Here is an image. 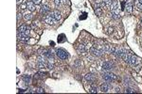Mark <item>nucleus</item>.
<instances>
[{
    "label": "nucleus",
    "instance_id": "obj_1",
    "mask_svg": "<svg viewBox=\"0 0 142 94\" xmlns=\"http://www.w3.org/2000/svg\"><path fill=\"white\" fill-rule=\"evenodd\" d=\"M110 10L112 11V16L114 19H120V5H119V2L117 0H114L111 7H110Z\"/></svg>",
    "mask_w": 142,
    "mask_h": 94
},
{
    "label": "nucleus",
    "instance_id": "obj_2",
    "mask_svg": "<svg viewBox=\"0 0 142 94\" xmlns=\"http://www.w3.org/2000/svg\"><path fill=\"white\" fill-rule=\"evenodd\" d=\"M44 20L45 23H47L48 25H54L55 21H56V19H55L54 17V12H48L45 16Z\"/></svg>",
    "mask_w": 142,
    "mask_h": 94
},
{
    "label": "nucleus",
    "instance_id": "obj_3",
    "mask_svg": "<svg viewBox=\"0 0 142 94\" xmlns=\"http://www.w3.org/2000/svg\"><path fill=\"white\" fill-rule=\"evenodd\" d=\"M102 78H103L105 81L112 82V81H114V80L117 79V76H116V74H114V73H104L103 74H102Z\"/></svg>",
    "mask_w": 142,
    "mask_h": 94
},
{
    "label": "nucleus",
    "instance_id": "obj_4",
    "mask_svg": "<svg viewBox=\"0 0 142 94\" xmlns=\"http://www.w3.org/2000/svg\"><path fill=\"white\" fill-rule=\"evenodd\" d=\"M90 54L93 55L94 56H98H98H101L103 55V52L100 51L96 46H92V47H90Z\"/></svg>",
    "mask_w": 142,
    "mask_h": 94
},
{
    "label": "nucleus",
    "instance_id": "obj_5",
    "mask_svg": "<svg viewBox=\"0 0 142 94\" xmlns=\"http://www.w3.org/2000/svg\"><path fill=\"white\" fill-rule=\"evenodd\" d=\"M130 65L131 66H134V67H135V66H137V65H139L140 64V59L136 56H135V55H132L131 56V59H130Z\"/></svg>",
    "mask_w": 142,
    "mask_h": 94
},
{
    "label": "nucleus",
    "instance_id": "obj_6",
    "mask_svg": "<svg viewBox=\"0 0 142 94\" xmlns=\"http://www.w3.org/2000/svg\"><path fill=\"white\" fill-rule=\"evenodd\" d=\"M57 56L61 58V59H66L68 57V54L66 50L64 49H58L57 50Z\"/></svg>",
    "mask_w": 142,
    "mask_h": 94
},
{
    "label": "nucleus",
    "instance_id": "obj_7",
    "mask_svg": "<svg viewBox=\"0 0 142 94\" xmlns=\"http://www.w3.org/2000/svg\"><path fill=\"white\" fill-rule=\"evenodd\" d=\"M101 68L104 71H110V70L114 69V64L111 61H105V62L102 63V67Z\"/></svg>",
    "mask_w": 142,
    "mask_h": 94
},
{
    "label": "nucleus",
    "instance_id": "obj_8",
    "mask_svg": "<svg viewBox=\"0 0 142 94\" xmlns=\"http://www.w3.org/2000/svg\"><path fill=\"white\" fill-rule=\"evenodd\" d=\"M17 37H18V40H20L22 42H28L30 39L28 35H26L25 33H22V32H17Z\"/></svg>",
    "mask_w": 142,
    "mask_h": 94
},
{
    "label": "nucleus",
    "instance_id": "obj_9",
    "mask_svg": "<svg viewBox=\"0 0 142 94\" xmlns=\"http://www.w3.org/2000/svg\"><path fill=\"white\" fill-rule=\"evenodd\" d=\"M77 49H78V52L79 54H82V55H85V52L87 51V49H86V45H84V44H82V43H81V44H79L78 45V47H77Z\"/></svg>",
    "mask_w": 142,
    "mask_h": 94
},
{
    "label": "nucleus",
    "instance_id": "obj_10",
    "mask_svg": "<svg viewBox=\"0 0 142 94\" xmlns=\"http://www.w3.org/2000/svg\"><path fill=\"white\" fill-rule=\"evenodd\" d=\"M23 17L25 20H31L32 18V14H31V11H29V10H25L24 12H23Z\"/></svg>",
    "mask_w": 142,
    "mask_h": 94
},
{
    "label": "nucleus",
    "instance_id": "obj_11",
    "mask_svg": "<svg viewBox=\"0 0 142 94\" xmlns=\"http://www.w3.org/2000/svg\"><path fill=\"white\" fill-rule=\"evenodd\" d=\"M49 8L47 7V6H45V5H44V6H42L41 7V10H40V13L42 14V15H46L48 12H49Z\"/></svg>",
    "mask_w": 142,
    "mask_h": 94
},
{
    "label": "nucleus",
    "instance_id": "obj_12",
    "mask_svg": "<svg viewBox=\"0 0 142 94\" xmlns=\"http://www.w3.org/2000/svg\"><path fill=\"white\" fill-rule=\"evenodd\" d=\"M27 7H28V10L30 11H35V4L33 3L32 1H28L27 2Z\"/></svg>",
    "mask_w": 142,
    "mask_h": 94
},
{
    "label": "nucleus",
    "instance_id": "obj_13",
    "mask_svg": "<svg viewBox=\"0 0 142 94\" xmlns=\"http://www.w3.org/2000/svg\"><path fill=\"white\" fill-rule=\"evenodd\" d=\"M133 4L132 3H127L126 7H125V10H126V12L127 14H132L133 13Z\"/></svg>",
    "mask_w": 142,
    "mask_h": 94
},
{
    "label": "nucleus",
    "instance_id": "obj_14",
    "mask_svg": "<svg viewBox=\"0 0 142 94\" xmlns=\"http://www.w3.org/2000/svg\"><path fill=\"white\" fill-rule=\"evenodd\" d=\"M122 51L123 48H120V47H116V51H115V56L118 58H121V55H122Z\"/></svg>",
    "mask_w": 142,
    "mask_h": 94
},
{
    "label": "nucleus",
    "instance_id": "obj_15",
    "mask_svg": "<svg viewBox=\"0 0 142 94\" xmlns=\"http://www.w3.org/2000/svg\"><path fill=\"white\" fill-rule=\"evenodd\" d=\"M84 78H85L86 81H89V82H94L95 81V75L92 74V73H87Z\"/></svg>",
    "mask_w": 142,
    "mask_h": 94
},
{
    "label": "nucleus",
    "instance_id": "obj_16",
    "mask_svg": "<svg viewBox=\"0 0 142 94\" xmlns=\"http://www.w3.org/2000/svg\"><path fill=\"white\" fill-rule=\"evenodd\" d=\"M29 28H30V26H28L27 25H22L21 26L18 27V32H22V33H25Z\"/></svg>",
    "mask_w": 142,
    "mask_h": 94
},
{
    "label": "nucleus",
    "instance_id": "obj_17",
    "mask_svg": "<svg viewBox=\"0 0 142 94\" xmlns=\"http://www.w3.org/2000/svg\"><path fill=\"white\" fill-rule=\"evenodd\" d=\"M100 90H101L102 92H107V91L109 90V86L105 83L102 84V85L100 86Z\"/></svg>",
    "mask_w": 142,
    "mask_h": 94
},
{
    "label": "nucleus",
    "instance_id": "obj_18",
    "mask_svg": "<svg viewBox=\"0 0 142 94\" xmlns=\"http://www.w3.org/2000/svg\"><path fill=\"white\" fill-rule=\"evenodd\" d=\"M37 62L40 63H46V60H45V56L44 55L43 56H39L38 58H37Z\"/></svg>",
    "mask_w": 142,
    "mask_h": 94
},
{
    "label": "nucleus",
    "instance_id": "obj_19",
    "mask_svg": "<svg viewBox=\"0 0 142 94\" xmlns=\"http://www.w3.org/2000/svg\"><path fill=\"white\" fill-rule=\"evenodd\" d=\"M54 12V17H55V19H56V21H59L60 19H61V12L59 11H53Z\"/></svg>",
    "mask_w": 142,
    "mask_h": 94
},
{
    "label": "nucleus",
    "instance_id": "obj_20",
    "mask_svg": "<svg viewBox=\"0 0 142 94\" xmlns=\"http://www.w3.org/2000/svg\"><path fill=\"white\" fill-rule=\"evenodd\" d=\"M135 8H136L138 11H142V5L137 1V0H135Z\"/></svg>",
    "mask_w": 142,
    "mask_h": 94
},
{
    "label": "nucleus",
    "instance_id": "obj_21",
    "mask_svg": "<svg viewBox=\"0 0 142 94\" xmlns=\"http://www.w3.org/2000/svg\"><path fill=\"white\" fill-rule=\"evenodd\" d=\"M113 1H114V0H103V3H104V5H105V7H111Z\"/></svg>",
    "mask_w": 142,
    "mask_h": 94
},
{
    "label": "nucleus",
    "instance_id": "obj_22",
    "mask_svg": "<svg viewBox=\"0 0 142 94\" xmlns=\"http://www.w3.org/2000/svg\"><path fill=\"white\" fill-rule=\"evenodd\" d=\"M95 12H96V14H97L98 16H100V15L102 14V10H101V8H96Z\"/></svg>",
    "mask_w": 142,
    "mask_h": 94
},
{
    "label": "nucleus",
    "instance_id": "obj_23",
    "mask_svg": "<svg viewBox=\"0 0 142 94\" xmlns=\"http://www.w3.org/2000/svg\"><path fill=\"white\" fill-rule=\"evenodd\" d=\"M125 92H126V93H134L135 90H134L133 88H128V87H127V88H125Z\"/></svg>",
    "mask_w": 142,
    "mask_h": 94
},
{
    "label": "nucleus",
    "instance_id": "obj_24",
    "mask_svg": "<svg viewBox=\"0 0 142 94\" xmlns=\"http://www.w3.org/2000/svg\"><path fill=\"white\" fill-rule=\"evenodd\" d=\"M98 90V88L97 87H93V88H91V89H90V92H93V93H97Z\"/></svg>",
    "mask_w": 142,
    "mask_h": 94
},
{
    "label": "nucleus",
    "instance_id": "obj_25",
    "mask_svg": "<svg viewBox=\"0 0 142 94\" xmlns=\"http://www.w3.org/2000/svg\"><path fill=\"white\" fill-rule=\"evenodd\" d=\"M23 79H24L27 83H29V82H30V75H25V76L23 77Z\"/></svg>",
    "mask_w": 142,
    "mask_h": 94
},
{
    "label": "nucleus",
    "instance_id": "obj_26",
    "mask_svg": "<svg viewBox=\"0 0 142 94\" xmlns=\"http://www.w3.org/2000/svg\"><path fill=\"white\" fill-rule=\"evenodd\" d=\"M36 92L37 93H43V92H45V89L43 88H39L36 89Z\"/></svg>",
    "mask_w": 142,
    "mask_h": 94
},
{
    "label": "nucleus",
    "instance_id": "obj_27",
    "mask_svg": "<svg viewBox=\"0 0 142 94\" xmlns=\"http://www.w3.org/2000/svg\"><path fill=\"white\" fill-rule=\"evenodd\" d=\"M20 9H21L22 11H25L26 9H28V7H27V3H26V4H22V5L20 6Z\"/></svg>",
    "mask_w": 142,
    "mask_h": 94
},
{
    "label": "nucleus",
    "instance_id": "obj_28",
    "mask_svg": "<svg viewBox=\"0 0 142 94\" xmlns=\"http://www.w3.org/2000/svg\"><path fill=\"white\" fill-rule=\"evenodd\" d=\"M81 65H82V63L80 62V60H76V62H75V64H74L75 67H80Z\"/></svg>",
    "mask_w": 142,
    "mask_h": 94
},
{
    "label": "nucleus",
    "instance_id": "obj_29",
    "mask_svg": "<svg viewBox=\"0 0 142 94\" xmlns=\"http://www.w3.org/2000/svg\"><path fill=\"white\" fill-rule=\"evenodd\" d=\"M61 2H62V0H54V3L56 6H59L61 4Z\"/></svg>",
    "mask_w": 142,
    "mask_h": 94
},
{
    "label": "nucleus",
    "instance_id": "obj_30",
    "mask_svg": "<svg viewBox=\"0 0 142 94\" xmlns=\"http://www.w3.org/2000/svg\"><path fill=\"white\" fill-rule=\"evenodd\" d=\"M41 1H42V0H32V2L34 3V4H36V5L40 4V3H41Z\"/></svg>",
    "mask_w": 142,
    "mask_h": 94
},
{
    "label": "nucleus",
    "instance_id": "obj_31",
    "mask_svg": "<svg viewBox=\"0 0 142 94\" xmlns=\"http://www.w3.org/2000/svg\"><path fill=\"white\" fill-rule=\"evenodd\" d=\"M20 17H21V14L17 13V21H20Z\"/></svg>",
    "mask_w": 142,
    "mask_h": 94
},
{
    "label": "nucleus",
    "instance_id": "obj_32",
    "mask_svg": "<svg viewBox=\"0 0 142 94\" xmlns=\"http://www.w3.org/2000/svg\"><path fill=\"white\" fill-rule=\"evenodd\" d=\"M115 92H120V88H115Z\"/></svg>",
    "mask_w": 142,
    "mask_h": 94
},
{
    "label": "nucleus",
    "instance_id": "obj_33",
    "mask_svg": "<svg viewBox=\"0 0 142 94\" xmlns=\"http://www.w3.org/2000/svg\"><path fill=\"white\" fill-rule=\"evenodd\" d=\"M21 2H22V0H17V5H20Z\"/></svg>",
    "mask_w": 142,
    "mask_h": 94
},
{
    "label": "nucleus",
    "instance_id": "obj_34",
    "mask_svg": "<svg viewBox=\"0 0 142 94\" xmlns=\"http://www.w3.org/2000/svg\"><path fill=\"white\" fill-rule=\"evenodd\" d=\"M137 1H138V2H139V3H140V4L142 5V0H137Z\"/></svg>",
    "mask_w": 142,
    "mask_h": 94
},
{
    "label": "nucleus",
    "instance_id": "obj_35",
    "mask_svg": "<svg viewBox=\"0 0 142 94\" xmlns=\"http://www.w3.org/2000/svg\"><path fill=\"white\" fill-rule=\"evenodd\" d=\"M141 25H142V18H141Z\"/></svg>",
    "mask_w": 142,
    "mask_h": 94
}]
</instances>
